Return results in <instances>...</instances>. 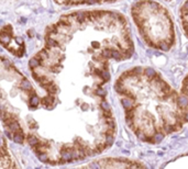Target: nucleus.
I'll return each instance as SVG.
<instances>
[{"mask_svg":"<svg viewBox=\"0 0 188 169\" xmlns=\"http://www.w3.org/2000/svg\"><path fill=\"white\" fill-rule=\"evenodd\" d=\"M128 127L138 139L157 144L188 121L182 95L151 67L126 70L114 83Z\"/></svg>","mask_w":188,"mask_h":169,"instance_id":"f257e3e1","label":"nucleus"},{"mask_svg":"<svg viewBox=\"0 0 188 169\" xmlns=\"http://www.w3.org/2000/svg\"><path fill=\"white\" fill-rule=\"evenodd\" d=\"M131 16L144 43L151 48L166 52L176 41L171 13L155 0H139L132 6Z\"/></svg>","mask_w":188,"mask_h":169,"instance_id":"f03ea898","label":"nucleus"},{"mask_svg":"<svg viewBox=\"0 0 188 169\" xmlns=\"http://www.w3.org/2000/svg\"><path fill=\"white\" fill-rule=\"evenodd\" d=\"M179 18L185 35L188 37V0H186L179 9Z\"/></svg>","mask_w":188,"mask_h":169,"instance_id":"7ed1b4c3","label":"nucleus"},{"mask_svg":"<svg viewBox=\"0 0 188 169\" xmlns=\"http://www.w3.org/2000/svg\"><path fill=\"white\" fill-rule=\"evenodd\" d=\"M119 0H65V6H80V4H111Z\"/></svg>","mask_w":188,"mask_h":169,"instance_id":"20e7f679","label":"nucleus"},{"mask_svg":"<svg viewBox=\"0 0 188 169\" xmlns=\"http://www.w3.org/2000/svg\"><path fill=\"white\" fill-rule=\"evenodd\" d=\"M180 93H182L180 95H182V99H183V102H184L186 113H187V117H188V75L185 77L184 80H183Z\"/></svg>","mask_w":188,"mask_h":169,"instance_id":"39448f33","label":"nucleus"},{"mask_svg":"<svg viewBox=\"0 0 188 169\" xmlns=\"http://www.w3.org/2000/svg\"><path fill=\"white\" fill-rule=\"evenodd\" d=\"M11 37H12V36L9 34V33H7V32H4V31H2V30L0 31V44L7 46V45L12 41Z\"/></svg>","mask_w":188,"mask_h":169,"instance_id":"423d86ee","label":"nucleus"},{"mask_svg":"<svg viewBox=\"0 0 188 169\" xmlns=\"http://www.w3.org/2000/svg\"><path fill=\"white\" fill-rule=\"evenodd\" d=\"M24 139H26V135L23 133V131L21 132H16L13 133V141L18 144H23L24 143Z\"/></svg>","mask_w":188,"mask_h":169,"instance_id":"0eeeda50","label":"nucleus"},{"mask_svg":"<svg viewBox=\"0 0 188 169\" xmlns=\"http://www.w3.org/2000/svg\"><path fill=\"white\" fill-rule=\"evenodd\" d=\"M40 102H41V99H40V98L36 95L30 97V99H29V105H30L31 110L36 109V107H38V105L40 104Z\"/></svg>","mask_w":188,"mask_h":169,"instance_id":"6e6552de","label":"nucleus"},{"mask_svg":"<svg viewBox=\"0 0 188 169\" xmlns=\"http://www.w3.org/2000/svg\"><path fill=\"white\" fill-rule=\"evenodd\" d=\"M8 129L12 133H16V132H21V131H23L22 130V127L20 126V124H19V122L17 121V120H14V121H12L10 124H8Z\"/></svg>","mask_w":188,"mask_h":169,"instance_id":"1a4fd4ad","label":"nucleus"},{"mask_svg":"<svg viewBox=\"0 0 188 169\" xmlns=\"http://www.w3.org/2000/svg\"><path fill=\"white\" fill-rule=\"evenodd\" d=\"M26 141H28V143L31 145V147L32 146H34V145H36V144L39 143L40 139H38V136L35 134H32V133H30V134L26 136Z\"/></svg>","mask_w":188,"mask_h":169,"instance_id":"9d476101","label":"nucleus"},{"mask_svg":"<svg viewBox=\"0 0 188 169\" xmlns=\"http://www.w3.org/2000/svg\"><path fill=\"white\" fill-rule=\"evenodd\" d=\"M19 87L21 88L22 90H30V89H32V85H31V83L28 80V79L26 78H22L21 79V83H20V85H19Z\"/></svg>","mask_w":188,"mask_h":169,"instance_id":"9b49d317","label":"nucleus"},{"mask_svg":"<svg viewBox=\"0 0 188 169\" xmlns=\"http://www.w3.org/2000/svg\"><path fill=\"white\" fill-rule=\"evenodd\" d=\"M29 66H30L31 69H35V68H38L39 66H41V61H40L38 57H32L29 62Z\"/></svg>","mask_w":188,"mask_h":169,"instance_id":"f8f14e48","label":"nucleus"},{"mask_svg":"<svg viewBox=\"0 0 188 169\" xmlns=\"http://www.w3.org/2000/svg\"><path fill=\"white\" fill-rule=\"evenodd\" d=\"M36 156L42 163H48V161H50V156H48V152H40L36 154Z\"/></svg>","mask_w":188,"mask_h":169,"instance_id":"ddd939ff","label":"nucleus"},{"mask_svg":"<svg viewBox=\"0 0 188 169\" xmlns=\"http://www.w3.org/2000/svg\"><path fill=\"white\" fill-rule=\"evenodd\" d=\"M36 57L39 58L40 61L41 62H44V61H46L48 58V51L45 49V48H43L42 51H40L38 54H36Z\"/></svg>","mask_w":188,"mask_h":169,"instance_id":"4468645a","label":"nucleus"},{"mask_svg":"<svg viewBox=\"0 0 188 169\" xmlns=\"http://www.w3.org/2000/svg\"><path fill=\"white\" fill-rule=\"evenodd\" d=\"M16 55H17L18 57H22L23 55H26V47H24L23 45H20V47L18 48Z\"/></svg>","mask_w":188,"mask_h":169,"instance_id":"2eb2a0df","label":"nucleus"},{"mask_svg":"<svg viewBox=\"0 0 188 169\" xmlns=\"http://www.w3.org/2000/svg\"><path fill=\"white\" fill-rule=\"evenodd\" d=\"M29 127H30L31 130L38 129V123H36L33 119H31V117H29Z\"/></svg>","mask_w":188,"mask_h":169,"instance_id":"dca6fc26","label":"nucleus"},{"mask_svg":"<svg viewBox=\"0 0 188 169\" xmlns=\"http://www.w3.org/2000/svg\"><path fill=\"white\" fill-rule=\"evenodd\" d=\"M2 31H4V32H7V33H9V34L12 36L13 31H12V26L10 25V24H8V25H4V28H2Z\"/></svg>","mask_w":188,"mask_h":169,"instance_id":"f3484780","label":"nucleus"},{"mask_svg":"<svg viewBox=\"0 0 188 169\" xmlns=\"http://www.w3.org/2000/svg\"><path fill=\"white\" fill-rule=\"evenodd\" d=\"M4 68H6V69H10V67H11V63H10V62L8 61V59H4Z\"/></svg>","mask_w":188,"mask_h":169,"instance_id":"a211bd4d","label":"nucleus"},{"mask_svg":"<svg viewBox=\"0 0 188 169\" xmlns=\"http://www.w3.org/2000/svg\"><path fill=\"white\" fill-rule=\"evenodd\" d=\"M14 42H16V43H18V44H20V45H23V40H22L21 37H16Z\"/></svg>","mask_w":188,"mask_h":169,"instance_id":"6ab92c4d","label":"nucleus"},{"mask_svg":"<svg viewBox=\"0 0 188 169\" xmlns=\"http://www.w3.org/2000/svg\"><path fill=\"white\" fill-rule=\"evenodd\" d=\"M4 139H2V137H1V136H0V147H1V146H4Z\"/></svg>","mask_w":188,"mask_h":169,"instance_id":"aec40b11","label":"nucleus"},{"mask_svg":"<svg viewBox=\"0 0 188 169\" xmlns=\"http://www.w3.org/2000/svg\"><path fill=\"white\" fill-rule=\"evenodd\" d=\"M20 22H21V23H26V18H21V21Z\"/></svg>","mask_w":188,"mask_h":169,"instance_id":"412c9836","label":"nucleus"},{"mask_svg":"<svg viewBox=\"0 0 188 169\" xmlns=\"http://www.w3.org/2000/svg\"><path fill=\"white\" fill-rule=\"evenodd\" d=\"M29 36H30V37L33 36V31H29Z\"/></svg>","mask_w":188,"mask_h":169,"instance_id":"4be33fe9","label":"nucleus"}]
</instances>
